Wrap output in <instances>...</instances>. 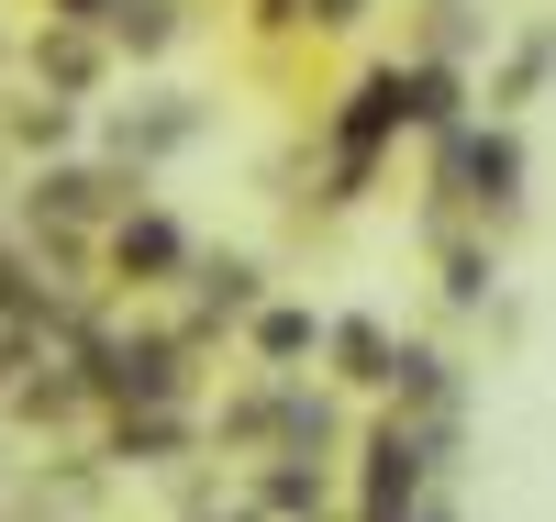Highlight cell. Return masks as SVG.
I'll return each instance as SVG.
<instances>
[{
    "mask_svg": "<svg viewBox=\"0 0 556 522\" xmlns=\"http://www.w3.org/2000/svg\"><path fill=\"white\" fill-rule=\"evenodd\" d=\"M490 278H501V267H490L479 233H445V301H456V311H479V301H490Z\"/></svg>",
    "mask_w": 556,
    "mask_h": 522,
    "instance_id": "cell-2",
    "label": "cell"
},
{
    "mask_svg": "<svg viewBox=\"0 0 556 522\" xmlns=\"http://www.w3.org/2000/svg\"><path fill=\"white\" fill-rule=\"evenodd\" d=\"M412 522H456V500H424V511H412Z\"/></svg>",
    "mask_w": 556,
    "mask_h": 522,
    "instance_id": "cell-5",
    "label": "cell"
},
{
    "mask_svg": "<svg viewBox=\"0 0 556 522\" xmlns=\"http://www.w3.org/2000/svg\"><path fill=\"white\" fill-rule=\"evenodd\" d=\"M445 201H468L479 222H513L523 212V145H513V123H445Z\"/></svg>",
    "mask_w": 556,
    "mask_h": 522,
    "instance_id": "cell-1",
    "label": "cell"
},
{
    "mask_svg": "<svg viewBox=\"0 0 556 522\" xmlns=\"http://www.w3.org/2000/svg\"><path fill=\"white\" fill-rule=\"evenodd\" d=\"M267 511L312 522V511H323V467H278V479H267Z\"/></svg>",
    "mask_w": 556,
    "mask_h": 522,
    "instance_id": "cell-4",
    "label": "cell"
},
{
    "mask_svg": "<svg viewBox=\"0 0 556 522\" xmlns=\"http://www.w3.org/2000/svg\"><path fill=\"white\" fill-rule=\"evenodd\" d=\"M545 67H556V34H523V44H513V67H501V101H534Z\"/></svg>",
    "mask_w": 556,
    "mask_h": 522,
    "instance_id": "cell-3",
    "label": "cell"
}]
</instances>
